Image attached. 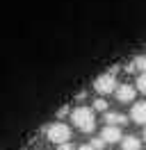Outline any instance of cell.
Listing matches in <instances>:
<instances>
[{
	"instance_id": "6da1fadb",
	"label": "cell",
	"mask_w": 146,
	"mask_h": 150,
	"mask_svg": "<svg viewBox=\"0 0 146 150\" xmlns=\"http://www.w3.org/2000/svg\"><path fill=\"white\" fill-rule=\"evenodd\" d=\"M71 121L80 132H94L96 130V116L91 107H75L71 109Z\"/></svg>"
},
{
	"instance_id": "7a4b0ae2",
	"label": "cell",
	"mask_w": 146,
	"mask_h": 150,
	"mask_svg": "<svg viewBox=\"0 0 146 150\" xmlns=\"http://www.w3.org/2000/svg\"><path fill=\"white\" fill-rule=\"evenodd\" d=\"M94 89L98 96H107L117 91V68H112L110 73H103L94 80Z\"/></svg>"
},
{
	"instance_id": "3957f363",
	"label": "cell",
	"mask_w": 146,
	"mask_h": 150,
	"mask_svg": "<svg viewBox=\"0 0 146 150\" xmlns=\"http://www.w3.org/2000/svg\"><path fill=\"white\" fill-rule=\"evenodd\" d=\"M46 139L53 141V143H69L71 141V127L66 123H53L46 127Z\"/></svg>"
},
{
	"instance_id": "277c9868",
	"label": "cell",
	"mask_w": 146,
	"mask_h": 150,
	"mask_svg": "<svg viewBox=\"0 0 146 150\" xmlns=\"http://www.w3.org/2000/svg\"><path fill=\"white\" fill-rule=\"evenodd\" d=\"M100 139L105 141V143H119V141L123 139L121 127H117V125H105V127L100 130Z\"/></svg>"
},
{
	"instance_id": "5b68a950",
	"label": "cell",
	"mask_w": 146,
	"mask_h": 150,
	"mask_svg": "<svg viewBox=\"0 0 146 150\" xmlns=\"http://www.w3.org/2000/svg\"><path fill=\"white\" fill-rule=\"evenodd\" d=\"M114 96H117L119 103H132V98L137 96V91H135L132 84H121V86H117Z\"/></svg>"
},
{
	"instance_id": "8992f818",
	"label": "cell",
	"mask_w": 146,
	"mask_h": 150,
	"mask_svg": "<svg viewBox=\"0 0 146 150\" xmlns=\"http://www.w3.org/2000/svg\"><path fill=\"white\" fill-rule=\"evenodd\" d=\"M130 116H132V121H135V123H139V125H146V100H142V103H135V105H132Z\"/></svg>"
},
{
	"instance_id": "52a82bcc",
	"label": "cell",
	"mask_w": 146,
	"mask_h": 150,
	"mask_svg": "<svg viewBox=\"0 0 146 150\" xmlns=\"http://www.w3.org/2000/svg\"><path fill=\"white\" fill-rule=\"evenodd\" d=\"M128 123V116L121 112H107L105 114V125H117V127H121V125H126Z\"/></svg>"
},
{
	"instance_id": "ba28073f",
	"label": "cell",
	"mask_w": 146,
	"mask_h": 150,
	"mask_svg": "<svg viewBox=\"0 0 146 150\" xmlns=\"http://www.w3.org/2000/svg\"><path fill=\"white\" fill-rule=\"evenodd\" d=\"M121 146H123V150H139L142 148V141L137 139L135 134H128V137L121 139Z\"/></svg>"
},
{
	"instance_id": "9c48e42d",
	"label": "cell",
	"mask_w": 146,
	"mask_h": 150,
	"mask_svg": "<svg viewBox=\"0 0 146 150\" xmlns=\"http://www.w3.org/2000/svg\"><path fill=\"white\" fill-rule=\"evenodd\" d=\"M130 71H139V75L146 73V55H139L130 62Z\"/></svg>"
},
{
	"instance_id": "30bf717a",
	"label": "cell",
	"mask_w": 146,
	"mask_h": 150,
	"mask_svg": "<svg viewBox=\"0 0 146 150\" xmlns=\"http://www.w3.org/2000/svg\"><path fill=\"white\" fill-rule=\"evenodd\" d=\"M94 112H107V100L105 98H96L94 100Z\"/></svg>"
},
{
	"instance_id": "8fae6325",
	"label": "cell",
	"mask_w": 146,
	"mask_h": 150,
	"mask_svg": "<svg viewBox=\"0 0 146 150\" xmlns=\"http://www.w3.org/2000/svg\"><path fill=\"white\" fill-rule=\"evenodd\" d=\"M137 89H139L142 93H146V73H142L137 77Z\"/></svg>"
},
{
	"instance_id": "7c38bea8",
	"label": "cell",
	"mask_w": 146,
	"mask_h": 150,
	"mask_svg": "<svg viewBox=\"0 0 146 150\" xmlns=\"http://www.w3.org/2000/svg\"><path fill=\"white\" fill-rule=\"evenodd\" d=\"M91 146H94V150H103V148H105V141L100 139V137H96V139L91 141Z\"/></svg>"
},
{
	"instance_id": "4fadbf2b",
	"label": "cell",
	"mask_w": 146,
	"mask_h": 150,
	"mask_svg": "<svg viewBox=\"0 0 146 150\" xmlns=\"http://www.w3.org/2000/svg\"><path fill=\"white\" fill-rule=\"evenodd\" d=\"M57 150H73V146H71V143H59Z\"/></svg>"
},
{
	"instance_id": "5bb4252c",
	"label": "cell",
	"mask_w": 146,
	"mask_h": 150,
	"mask_svg": "<svg viewBox=\"0 0 146 150\" xmlns=\"http://www.w3.org/2000/svg\"><path fill=\"white\" fill-rule=\"evenodd\" d=\"M78 150H94V146H91V143H84V146H80Z\"/></svg>"
},
{
	"instance_id": "9a60e30c",
	"label": "cell",
	"mask_w": 146,
	"mask_h": 150,
	"mask_svg": "<svg viewBox=\"0 0 146 150\" xmlns=\"http://www.w3.org/2000/svg\"><path fill=\"white\" fill-rule=\"evenodd\" d=\"M144 141H146V130H144Z\"/></svg>"
}]
</instances>
